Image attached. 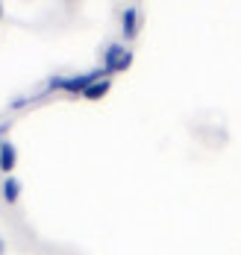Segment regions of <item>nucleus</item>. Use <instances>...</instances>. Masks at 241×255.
<instances>
[{
  "instance_id": "nucleus-9",
  "label": "nucleus",
  "mask_w": 241,
  "mask_h": 255,
  "mask_svg": "<svg viewBox=\"0 0 241 255\" xmlns=\"http://www.w3.org/2000/svg\"><path fill=\"white\" fill-rule=\"evenodd\" d=\"M0 15H3V3H0Z\"/></svg>"
},
{
  "instance_id": "nucleus-1",
  "label": "nucleus",
  "mask_w": 241,
  "mask_h": 255,
  "mask_svg": "<svg viewBox=\"0 0 241 255\" xmlns=\"http://www.w3.org/2000/svg\"><path fill=\"white\" fill-rule=\"evenodd\" d=\"M103 77V71H91V74H80V77H53L47 82L44 91H53V88H62V91H71V94H82L91 82Z\"/></svg>"
},
{
  "instance_id": "nucleus-7",
  "label": "nucleus",
  "mask_w": 241,
  "mask_h": 255,
  "mask_svg": "<svg viewBox=\"0 0 241 255\" xmlns=\"http://www.w3.org/2000/svg\"><path fill=\"white\" fill-rule=\"evenodd\" d=\"M3 132H6V127H0V144H3Z\"/></svg>"
},
{
  "instance_id": "nucleus-3",
  "label": "nucleus",
  "mask_w": 241,
  "mask_h": 255,
  "mask_svg": "<svg viewBox=\"0 0 241 255\" xmlns=\"http://www.w3.org/2000/svg\"><path fill=\"white\" fill-rule=\"evenodd\" d=\"M109 88H112V82H109L106 77H100L97 82H91V85H88V88L82 91V97H85V100H100V97L106 94Z\"/></svg>"
},
{
  "instance_id": "nucleus-6",
  "label": "nucleus",
  "mask_w": 241,
  "mask_h": 255,
  "mask_svg": "<svg viewBox=\"0 0 241 255\" xmlns=\"http://www.w3.org/2000/svg\"><path fill=\"white\" fill-rule=\"evenodd\" d=\"M0 167H3L6 173L15 167V147H12L9 141H3V144H0Z\"/></svg>"
},
{
  "instance_id": "nucleus-5",
  "label": "nucleus",
  "mask_w": 241,
  "mask_h": 255,
  "mask_svg": "<svg viewBox=\"0 0 241 255\" xmlns=\"http://www.w3.org/2000/svg\"><path fill=\"white\" fill-rule=\"evenodd\" d=\"M18 197H21V182H18L15 176H9L6 182H3V200L12 205L15 200H18Z\"/></svg>"
},
{
  "instance_id": "nucleus-4",
  "label": "nucleus",
  "mask_w": 241,
  "mask_h": 255,
  "mask_svg": "<svg viewBox=\"0 0 241 255\" xmlns=\"http://www.w3.org/2000/svg\"><path fill=\"white\" fill-rule=\"evenodd\" d=\"M135 32H138V9L135 6H127L124 9V35L133 38Z\"/></svg>"
},
{
  "instance_id": "nucleus-8",
  "label": "nucleus",
  "mask_w": 241,
  "mask_h": 255,
  "mask_svg": "<svg viewBox=\"0 0 241 255\" xmlns=\"http://www.w3.org/2000/svg\"><path fill=\"white\" fill-rule=\"evenodd\" d=\"M0 255H3V241H0Z\"/></svg>"
},
{
  "instance_id": "nucleus-2",
  "label": "nucleus",
  "mask_w": 241,
  "mask_h": 255,
  "mask_svg": "<svg viewBox=\"0 0 241 255\" xmlns=\"http://www.w3.org/2000/svg\"><path fill=\"white\" fill-rule=\"evenodd\" d=\"M103 62H106V65H103V71H106V74H118V71H127V68H130L133 53L127 50L124 44H118V41H115V44H109V47H106Z\"/></svg>"
}]
</instances>
